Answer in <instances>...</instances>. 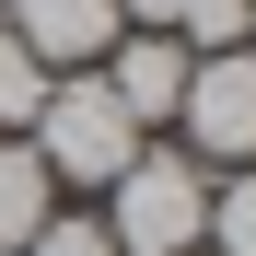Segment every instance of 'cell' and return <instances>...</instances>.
<instances>
[{
  "mask_svg": "<svg viewBox=\"0 0 256 256\" xmlns=\"http://www.w3.org/2000/svg\"><path fill=\"white\" fill-rule=\"evenodd\" d=\"M140 140H152V128L105 94V70H58L47 105H35V128H24V152L47 163V186H94V198L128 175V152H140Z\"/></svg>",
  "mask_w": 256,
  "mask_h": 256,
  "instance_id": "obj_1",
  "label": "cell"
},
{
  "mask_svg": "<svg viewBox=\"0 0 256 256\" xmlns=\"http://www.w3.org/2000/svg\"><path fill=\"white\" fill-rule=\"evenodd\" d=\"M105 244L116 256H198V222H210V163H186L175 140H140L128 175L105 186Z\"/></svg>",
  "mask_w": 256,
  "mask_h": 256,
  "instance_id": "obj_2",
  "label": "cell"
},
{
  "mask_svg": "<svg viewBox=\"0 0 256 256\" xmlns=\"http://www.w3.org/2000/svg\"><path fill=\"white\" fill-rule=\"evenodd\" d=\"M175 152H186V163H210V175H244V163H256V47L186 58V94H175Z\"/></svg>",
  "mask_w": 256,
  "mask_h": 256,
  "instance_id": "obj_3",
  "label": "cell"
},
{
  "mask_svg": "<svg viewBox=\"0 0 256 256\" xmlns=\"http://www.w3.org/2000/svg\"><path fill=\"white\" fill-rule=\"evenodd\" d=\"M0 35L58 82V70H94L116 35H128V12H116V0H12V24H0Z\"/></svg>",
  "mask_w": 256,
  "mask_h": 256,
  "instance_id": "obj_4",
  "label": "cell"
},
{
  "mask_svg": "<svg viewBox=\"0 0 256 256\" xmlns=\"http://www.w3.org/2000/svg\"><path fill=\"white\" fill-rule=\"evenodd\" d=\"M94 70H105V94H116L128 116H140V128H175V94H186V47H175L163 24H128V35H116V47H105Z\"/></svg>",
  "mask_w": 256,
  "mask_h": 256,
  "instance_id": "obj_5",
  "label": "cell"
},
{
  "mask_svg": "<svg viewBox=\"0 0 256 256\" xmlns=\"http://www.w3.org/2000/svg\"><path fill=\"white\" fill-rule=\"evenodd\" d=\"M47 210H58V186H47V163H35L24 140H0V256H24Z\"/></svg>",
  "mask_w": 256,
  "mask_h": 256,
  "instance_id": "obj_6",
  "label": "cell"
},
{
  "mask_svg": "<svg viewBox=\"0 0 256 256\" xmlns=\"http://www.w3.org/2000/svg\"><path fill=\"white\" fill-rule=\"evenodd\" d=\"M198 256H256V163H244V175H210V222H198Z\"/></svg>",
  "mask_w": 256,
  "mask_h": 256,
  "instance_id": "obj_7",
  "label": "cell"
},
{
  "mask_svg": "<svg viewBox=\"0 0 256 256\" xmlns=\"http://www.w3.org/2000/svg\"><path fill=\"white\" fill-rule=\"evenodd\" d=\"M163 35H175L186 58H222V47H256V0H186V12L163 24Z\"/></svg>",
  "mask_w": 256,
  "mask_h": 256,
  "instance_id": "obj_8",
  "label": "cell"
},
{
  "mask_svg": "<svg viewBox=\"0 0 256 256\" xmlns=\"http://www.w3.org/2000/svg\"><path fill=\"white\" fill-rule=\"evenodd\" d=\"M35 105H47V70H35L12 35H0V140H24V128H35Z\"/></svg>",
  "mask_w": 256,
  "mask_h": 256,
  "instance_id": "obj_9",
  "label": "cell"
},
{
  "mask_svg": "<svg viewBox=\"0 0 256 256\" xmlns=\"http://www.w3.org/2000/svg\"><path fill=\"white\" fill-rule=\"evenodd\" d=\"M24 256H116V244H105V222H70V210H47Z\"/></svg>",
  "mask_w": 256,
  "mask_h": 256,
  "instance_id": "obj_10",
  "label": "cell"
},
{
  "mask_svg": "<svg viewBox=\"0 0 256 256\" xmlns=\"http://www.w3.org/2000/svg\"><path fill=\"white\" fill-rule=\"evenodd\" d=\"M116 12H128V24H175L186 0H116Z\"/></svg>",
  "mask_w": 256,
  "mask_h": 256,
  "instance_id": "obj_11",
  "label": "cell"
}]
</instances>
